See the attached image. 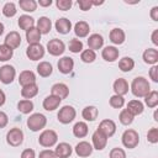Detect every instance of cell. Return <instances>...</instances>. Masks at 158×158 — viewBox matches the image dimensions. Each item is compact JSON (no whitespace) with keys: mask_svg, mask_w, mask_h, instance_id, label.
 I'll return each mask as SVG.
<instances>
[{"mask_svg":"<svg viewBox=\"0 0 158 158\" xmlns=\"http://www.w3.org/2000/svg\"><path fill=\"white\" fill-rule=\"evenodd\" d=\"M131 91L137 98H144L151 91V85L148 80L143 77H137L131 84Z\"/></svg>","mask_w":158,"mask_h":158,"instance_id":"obj_1","label":"cell"},{"mask_svg":"<svg viewBox=\"0 0 158 158\" xmlns=\"http://www.w3.org/2000/svg\"><path fill=\"white\" fill-rule=\"evenodd\" d=\"M46 123H47L46 116H44L43 114H40V112L32 114V115L27 118V126H28V128H30L31 131H33V132L44 128Z\"/></svg>","mask_w":158,"mask_h":158,"instance_id":"obj_2","label":"cell"},{"mask_svg":"<svg viewBox=\"0 0 158 158\" xmlns=\"http://www.w3.org/2000/svg\"><path fill=\"white\" fill-rule=\"evenodd\" d=\"M138 143H139V136L135 130L128 128L122 133V144L126 148H128V149L136 148L138 146Z\"/></svg>","mask_w":158,"mask_h":158,"instance_id":"obj_3","label":"cell"},{"mask_svg":"<svg viewBox=\"0 0 158 158\" xmlns=\"http://www.w3.org/2000/svg\"><path fill=\"white\" fill-rule=\"evenodd\" d=\"M57 141H58V135L53 130H44L38 137V143L42 147H47V148L54 146Z\"/></svg>","mask_w":158,"mask_h":158,"instance_id":"obj_4","label":"cell"},{"mask_svg":"<svg viewBox=\"0 0 158 158\" xmlns=\"http://www.w3.org/2000/svg\"><path fill=\"white\" fill-rule=\"evenodd\" d=\"M75 115H77V111H75V109H74L73 106H70V105H64V106L59 110L57 117H58V121H59V122L67 125V123H70V122L75 118Z\"/></svg>","mask_w":158,"mask_h":158,"instance_id":"obj_5","label":"cell"},{"mask_svg":"<svg viewBox=\"0 0 158 158\" xmlns=\"http://www.w3.org/2000/svg\"><path fill=\"white\" fill-rule=\"evenodd\" d=\"M6 141H7V143H9L10 146L17 147V146H20V144L23 142V132H22L20 128L14 127V128H11V130L7 132V135H6Z\"/></svg>","mask_w":158,"mask_h":158,"instance_id":"obj_6","label":"cell"},{"mask_svg":"<svg viewBox=\"0 0 158 158\" xmlns=\"http://www.w3.org/2000/svg\"><path fill=\"white\" fill-rule=\"evenodd\" d=\"M47 51H48L49 54L57 57V56L63 54V52L65 51V44L63 43V41L58 40V38H53V40L48 41V43H47Z\"/></svg>","mask_w":158,"mask_h":158,"instance_id":"obj_7","label":"cell"},{"mask_svg":"<svg viewBox=\"0 0 158 158\" xmlns=\"http://www.w3.org/2000/svg\"><path fill=\"white\" fill-rule=\"evenodd\" d=\"M26 56L31 60H38L44 56V47L41 43L28 44V47L26 49Z\"/></svg>","mask_w":158,"mask_h":158,"instance_id":"obj_8","label":"cell"},{"mask_svg":"<svg viewBox=\"0 0 158 158\" xmlns=\"http://www.w3.org/2000/svg\"><path fill=\"white\" fill-rule=\"evenodd\" d=\"M16 75V70L12 65L10 64H5L0 68V81L4 84H10L12 83V80L15 79Z\"/></svg>","mask_w":158,"mask_h":158,"instance_id":"obj_9","label":"cell"},{"mask_svg":"<svg viewBox=\"0 0 158 158\" xmlns=\"http://www.w3.org/2000/svg\"><path fill=\"white\" fill-rule=\"evenodd\" d=\"M98 130H99L101 133H104V135L109 138V137L114 136V133L116 132V123H115L112 120L105 118V120H102V121L100 122Z\"/></svg>","mask_w":158,"mask_h":158,"instance_id":"obj_10","label":"cell"},{"mask_svg":"<svg viewBox=\"0 0 158 158\" xmlns=\"http://www.w3.org/2000/svg\"><path fill=\"white\" fill-rule=\"evenodd\" d=\"M91 139H93V146H94V148L98 149V151H102V149L106 147V144H107V137H106L104 133H101L99 130H96V131L93 133Z\"/></svg>","mask_w":158,"mask_h":158,"instance_id":"obj_11","label":"cell"},{"mask_svg":"<svg viewBox=\"0 0 158 158\" xmlns=\"http://www.w3.org/2000/svg\"><path fill=\"white\" fill-rule=\"evenodd\" d=\"M4 44L7 46L9 48H11L12 51H14L15 48H17V47L21 44V36H20V33L16 32V31L9 32V33L6 35V37H5V43H4Z\"/></svg>","mask_w":158,"mask_h":158,"instance_id":"obj_12","label":"cell"},{"mask_svg":"<svg viewBox=\"0 0 158 158\" xmlns=\"http://www.w3.org/2000/svg\"><path fill=\"white\" fill-rule=\"evenodd\" d=\"M51 95L57 96L58 99L63 100L69 95V88L63 83H57L51 88Z\"/></svg>","mask_w":158,"mask_h":158,"instance_id":"obj_13","label":"cell"},{"mask_svg":"<svg viewBox=\"0 0 158 158\" xmlns=\"http://www.w3.org/2000/svg\"><path fill=\"white\" fill-rule=\"evenodd\" d=\"M74 68V60L70 57H63L58 60V70L62 74H69Z\"/></svg>","mask_w":158,"mask_h":158,"instance_id":"obj_14","label":"cell"},{"mask_svg":"<svg viewBox=\"0 0 158 158\" xmlns=\"http://www.w3.org/2000/svg\"><path fill=\"white\" fill-rule=\"evenodd\" d=\"M93 146L89 143V142H86V141H81V142H79L77 146H75V153L79 156V157H81V158H85V157H89L91 153H93Z\"/></svg>","mask_w":158,"mask_h":158,"instance_id":"obj_15","label":"cell"},{"mask_svg":"<svg viewBox=\"0 0 158 158\" xmlns=\"http://www.w3.org/2000/svg\"><path fill=\"white\" fill-rule=\"evenodd\" d=\"M72 152H73L72 146L69 143H65V142H62V143L57 144V147L54 149V153H56L57 158H69Z\"/></svg>","mask_w":158,"mask_h":158,"instance_id":"obj_16","label":"cell"},{"mask_svg":"<svg viewBox=\"0 0 158 158\" xmlns=\"http://www.w3.org/2000/svg\"><path fill=\"white\" fill-rule=\"evenodd\" d=\"M118 54H120L118 49L114 46H107L101 52V56L106 62H115L118 58Z\"/></svg>","mask_w":158,"mask_h":158,"instance_id":"obj_17","label":"cell"},{"mask_svg":"<svg viewBox=\"0 0 158 158\" xmlns=\"http://www.w3.org/2000/svg\"><path fill=\"white\" fill-rule=\"evenodd\" d=\"M114 91L116 95L123 96L125 94L128 93V83L123 78H118L114 81Z\"/></svg>","mask_w":158,"mask_h":158,"instance_id":"obj_18","label":"cell"},{"mask_svg":"<svg viewBox=\"0 0 158 158\" xmlns=\"http://www.w3.org/2000/svg\"><path fill=\"white\" fill-rule=\"evenodd\" d=\"M102 44H104V38H102L101 35H99V33H93V35L89 36V38H88L89 49H91V51L95 52V49H100V48L102 47Z\"/></svg>","mask_w":158,"mask_h":158,"instance_id":"obj_19","label":"cell"},{"mask_svg":"<svg viewBox=\"0 0 158 158\" xmlns=\"http://www.w3.org/2000/svg\"><path fill=\"white\" fill-rule=\"evenodd\" d=\"M56 30H57V32H59V33H62V35H67L70 30H72V22L68 20V19H65V17H60V19H58L57 21H56Z\"/></svg>","mask_w":158,"mask_h":158,"instance_id":"obj_20","label":"cell"},{"mask_svg":"<svg viewBox=\"0 0 158 158\" xmlns=\"http://www.w3.org/2000/svg\"><path fill=\"white\" fill-rule=\"evenodd\" d=\"M19 83L22 85V86H26V85H30V84H33L36 83V75L32 70H23L20 73V77H19Z\"/></svg>","mask_w":158,"mask_h":158,"instance_id":"obj_21","label":"cell"},{"mask_svg":"<svg viewBox=\"0 0 158 158\" xmlns=\"http://www.w3.org/2000/svg\"><path fill=\"white\" fill-rule=\"evenodd\" d=\"M126 110L135 117L143 112V104L139 100H131V101H128Z\"/></svg>","mask_w":158,"mask_h":158,"instance_id":"obj_22","label":"cell"},{"mask_svg":"<svg viewBox=\"0 0 158 158\" xmlns=\"http://www.w3.org/2000/svg\"><path fill=\"white\" fill-rule=\"evenodd\" d=\"M126 35L123 32V30L121 28H112L110 31V41L114 44H122L125 42Z\"/></svg>","mask_w":158,"mask_h":158,"instance_id":"obj_23","label":"cell"},{"mask_svg":"<svg viewBox=\"0 0 158 158\" xmlns=\"http://www.w3.org/2000/svg\"><path fill=\"white\" fill-rule=\"evenodd\" d=\"M37 93H38V85L36 83L30 84V85H26V86H22V89H21V95L26 100L32 99L33 96L37 95Z\"/></svg>","mask_w":158,"mask_h":158,"instance_id":"obj_24","label":"cell"},{"mask_svg":"<svg viewBox=\"0 0 158 158\" xmlns=\"http://www.w3.org/2000/svg\"><path fill=\"white\" fill-rule=\"evenodd\" d=\"M60 99H58L57 96H53V95H49V96H47L44 100H43V109L44 110H47V111H53V110H56L58 106H59V104H60Z\"/></svg>","mask_w":158,"mask_h":158,"instance_id":"obj_25","label":"cell"},{"mask_svg":"<svg viewBox=\"0 0 158 158\" xmlns=\"http://www.w3.org/2000/svg\"><path fill=\"white\" fill-rule=\"evenodd\" d=\"M143 60L147 64H156L158 62V51L156 48H147L143 52Z\"/></svg>","mask_w":158,"mask_h":158,"instance_id":"obj_26","label":"cell"},{"mask_svg":"<svg viewBox=\"0 0 158 158\" xmlns=\"http://www.w3.org/2000/svg\"><path fill=\"white\" fill-rule=\"evenodd\" d=\"M51 28H52V22H51V20H49L48 17H46V16L40 17V20L37 21V30L41 32V35L48 33V32L51 31Z\"/></svg>","mask_w":158,"mask_h":158,"instance_id":"obj_27","label":"cell"},{"mask_svg":"<svg viewBox=\"0 0 158 158\" xmlns=\"http://www.w3.org/2000/svg\"><path fill=\"white\" fill-rule=\"evenodd\" d=\"M88 131H89L88 125H86L85 122H83V121L77 122V123L74 125V127H73V135H74L75 137H78V138L85 137V136L88 135Z\"/></svg>","mask_w":158,"mask_h":158,"instance_id":"obj_28","label":"cell"},{"mask_svg":"<svg viewBox=\"0 0 158 158\" xmlns=\"http://www.w3.org/2000/svg\"><path fill=\"white\" fill-rule=\"evenodd\" d=\"M19 26L21 30L27 31V30L35 27V19L28 15H21L19 17Z\"/></svg>","mask_w":158,"mask_h":158,"instance_id":"obj_29","label":"cell"},{"mask_svg":"<svg viewBox=\"0 0 158 158\" xmlns=\"http://www.w3.org/2000/svg\"><path fill=\"white\" fill-rule=\"evenodd\" d=\"M89 31H90V27L85 21H79L74 26V33L78 37H86L89 35Z\"/></svg>","mask_w":158,"mask_h":158,"instance_id":"obj_30","label":"cell"},{"mask_svg":"<svg viewBox=\"0 0 158 158\" xmlns=\"http://www.w3.org/2000/svg\"><path fill=\"white\" fill-rule=\"evenodd\" d=\"M26 40H27L28 44L40 43V40H41V32L37 30V27H32V28H30V30L26 31Z\"/></svg>","mask_w":158,"mask_h":158,"instance_id":"obj_31","label":"cell"},{"mask_svg":"<svg viewBox=\"0 0 158 158\" xmlns=\"http://www.w3.org/2000/svg\"><path fill=\"white\" fill-rule=\"evenodd\" d=\"M98 115H99V111L95 106H86L83 109V112H81L83 118L86 121H95Z\"/></svg>","mask_w":158,"mask_h":158,"instance_id":"obj_32","label":"cell"},{"mask_svg":"<svg viewBox=\"0 0 158 158\" xmlns=\"http://www.w3.org/2000/svg\"><path fill=\"white\" fill-rule=\"evenodd\" d=\"M53 72V68H52V64L48 63V62H41L38 65H37V73L43 77V78H47L52 74Z\"/></svg>","mask_w":158,"mask_h":158,"instance_id":"obj_33","label":"cell"},{"mask_svg":"<svg viewBox=\"0 0 158 158\" xmlns=\"http://www.w3.org/2000/svg\"><path fill=\"white\" fill-rule=\"evenodd\" d=\"M133 67H135V60L131 57H123L118 62V68L122 72H131L133 69Z\"/></svg>","mask_w":158,"mask_h":158,"instance_id":"obj_34","label":"cell"},{"mask_svg":"<svg viewBox=\"0 0 158 158\" xmlns=\"http://www.w3.org/2000/svg\"><path fill=\"white\" fill-rule=\"evenodd\" d=\"M37 5L38 4L35 0H20L19 1V6L23 11H26V12H33V11H36Z\"/></svg>","mask_w":158,"mask_h":158,"instance_id":"obj_35","label":"cell"},{"mask_svg":"<svg viewBox=\"0 0 158 158\" xmlns=\"http://www.w3.org/2000/svg\"><path fill=\"white\" fill-rule=\"evenodd\" d=\"M144 102L148 107H156L158 105V91H149L144 96Z\"/></svg>","mask_w":158,"mask_h":158,"instance_id":"obj_36","label":"cell"},{"mask_svg":"<svg viewBox=\"0 0 158 158\" xmlns=\"http://www.w3.org/2000/svg\"><path fill=\"white\" fill-rule=\"evenodd\" d=\"M17 109H19V111L22 112V114H30V112L33 110V102H32L31 100L23 99V100L19 101Z\"/></svg>","mask_w":158,"mask_h":158,"instance_id":"obj_37","label":"cell"},{"mask_svg":"<svg viewBox=\"0 0 158 158\" xmlns=\"http://www.w3.org/2000/svg\"><path fill=\"white\" fill-rule=\"evenodd\" d=\"M12 56H14V51L11 48H9L5 44H0V62H6L11 59Z\"/></svg>","mask_w":158,"mask_h":158,"instance_id":"obj_38","label":"cell"},{"mask_svg":"<svg viewBox=\"0 0 158 158\" xmlns=\"http://www.w3.org/2000/svg\"><path fill=\"white\" fill-rule=\"evenodd\" d=\"M68 48L70 52L73 53H79L83 51V42L78 38H72L69 41V44H68Z\"/></svg>","mask_w":158,"mask_h":158,"instance_id":"obj_39","label":"cell"},{"mask_svg":"<svg viewBox=\"0 0 158 158\" xmlns=\"http://www.w3.org/2000/svg\"><path fill=\"white\" fill-rule=\"evenodd\" d=\"M96 58V54L94 51L91 49H84L81 51V54H80V59L84 62V63H93Z\"/></svg>","mask_w":158,"mask_h":158,"instance_id":"obj_40","label":"cell"},{"mask_svg":"<svg viewBox=\"0 0 158 158\" xmlns=\"http://www.w3.org/2000/svg\"><path fill=\"white\" fill-rule=\"evenodd\" d=\"M118 120H120V122H121L122 125L128 126V125H131V123H132V121H133V116H132V115H131L126 109H123V110L120 112Z\"/></svg>","mask_w":158,"mask_h":158,"instance_id":"obj_41","label":"cell"},{"mask_svg":"<svg viewBox=\"0 0 158 158\" xmlns=\"http://www.w3.org/2000/svg\"><path fill=\"white\" fill-rule=\"evenodd\" d=\"M16 12H17V10H16V5L14 2H6L2 7V14L6 17H12L16 15Z\"/></svg>","mask_w":158,"mask_h":158,"instance_id":"obj_42","label":"cell"},{"mask_svg":"<svg viewBox=\"0 0 158 158\" xmlns=\"http://www.w3.org/2000/svg\"><path fill=\"white\" fill-rule=\"evenodd\" d=\"M125 105V99L123 96H120V95H112L110 98V106L115 107V109H121L122 106Z\"/></svg>","mask_w":158,"mask_h":158,"instance_id":"obj_43","label":"cell"},{"mask_svg":"<svg viewBox=\"0 0 158 158\" xmlns=\"http://www.w3.org/2000/svg\"><path fill=\"white\" fill-rule=\"evenodd\" d=\"M147 141L151 142V143H157L158 142V128L152 127L147 132Z\"/></svg>","mask_w":158,"mask_h":158,"instance_id":"obj_44","label":"cell"},{"mask_svg":"<svg viewBox=\"0 0 158 158\" xmlns=\"http://www.w3.org/2000/svg\"><path fill=\"white\" fill-rule=\"evenodd\" d=\"M110 158H126V152L122 148H112L110 151Z\"/></svg>","mask_w":158,"mask_h":158,"instance_id":"obj_45","label":"cell"},{"mask_svg":"<svg viewBox=\"0 0 158 158\" xmlns=\"http://www.w3.org/2000/svg\"><path fill=\"white\" fill-rule=\"evenodd\" d=\"M56 5L59 10L62 11H67L72 7V1L70 0H57L56 1Z\"/></svg>","mask_w":158,"mask_h":158,"instance_id":"obj_46","label":"cell"},{"mask_svg":"<svg viewBox=\"0 0 158 158\" xmlns=\"http://www.w3.org/2000/svg\"><path fill=\"white\" fill-rule=\"evenodd\" d=\"M38 158H57L54 151L52 149H43L40 152V157Z\"/></svg>","mask_w":158,"mask_h":158,"instance_id":"obj_47","label":"cell"},{"mask_svg":"<svg viewBox=\"0 0 158 158\" xmlns=\"http://www.w3.org/2000/svg\"><path fill=\"white\" fill-rule=\"evenodd\" d=\"M78 5L80 6V9H81L83 11L90 10V7L93 6L91 0H78Z\"/></svg>","mask_w":158,"mask_h":158,"instance_id":"obj_48","label":"cell"},{"mask_svg":"<svg viewBox=\"0 0 158 158\" xmlns=\"http://www.w3.org/2000/svg\"><path fill=\"white\" fill-rule=\"evenodd\" d=\"M149 77H151V79H152L154 83L158 81V67H157V65H153V67L151 68V70H149Z\"/></svg>","mask_w":158,"mask_h":158,"instance_id":"obj_49","label":"cell"},{"mask_svg":"<svg viewBox=\"0 0 158 158\" xmlns=\"http://www.w3.org/2000/svg\"><path fill=\"white\" fill-rule=\"evenodd\" d=\"M21 158H36V153H35L33 149L27 148V149L22 151V153H21Z\"/></svg>","mask_w":158,"mask_h":158,"instance_id":"obj_50","label":"cell"},{"mask_svg":"<svg viewBox=\"0 0 158 158\" xmlns=\"http://www.w3.org/2000/svg\"><path fill=\"white\" fill-rule=\"evenodd\" d=\"M9 122V117L4 111H0V128H4Z\"/></svg>","mask_w":158,"mask_h":158,"instance_id":"obj_51","label":"cell"},{"mask_svg":"<svg viewBox=\"0 0 158 158\" xmlns=\"http://www.w3.org/2000/svg\"><path fill=\"white\" fill-rule=\"evenodd\" d=\"M151 17L153 21H158V6H154L151 10Z\"/></svg>","mask_w":158,"mask_h":158,"instance_id":"obj_52","label":"cell"},{"mask_svg":"<svg viewBox=\"0 0 158 158\" xmlns=\"http://www.w3.org/2000/svg\"><path fill=\"white\" fill-rule=\"evenodd\" d=\"M152 42H153V44H156V46H158V30H154L153 31V33H152Z\"/></svg>","mask_w":158,"mask_h":158,"instance_id":"obj_53","label":"cell"},{"mask_svg":"<svg viewBox=\"0 0 158 158\" xmlns=\"http://www.w3.org/2000/svg\"><path fill=\"white\" fill-rule=\"evenodd\" d=\"M37 4H40V6L47 7V6H51L52 5V0H40Z\"/></svg>","mask_w":158,"mask_h":158,"instance_id":"obj_54","label":"cell"},{"mask_svg":"<svg viewBox=\"0 0 158 158\" xmlns=\"http://www.w3.org/2000/svg\"><path fill=\"white\" fill-rule=\"evenodd\" d=\"M5 100H6V96H5V93L2 90H0V106H2L5 104Z\"/></svg>","mask_w":158,"mask_h":158,"instance_id":"obj_55","label":"cell"},{"mask_svg":"<svg viewBox=\"0 0 158 158\" xmlns=\"http://www.w3.org/2000/svg\"><path fill=\"white\" fill-rule=\"evenodd\" d=\"M2 33H4V25L0 22V36H1Z\"/></svg>","mask_w":158,"mask_h":158,"instance_id":"obj_56","label":"cell"}]
</instances>
